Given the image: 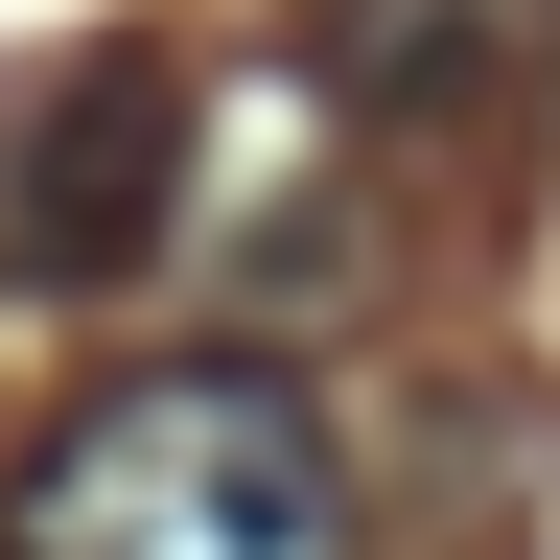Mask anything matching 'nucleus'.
I'll use <instances>...</instances> for the list:
<instances>
[{
	"instance_id": "nucleus-1",
	"label": "nucleus",
	"mask_w": 560,
	"mask_h": 560,
	"mask_svg": "<svg viewBox=\"0 0 560 560\" xmlns=\"http://www.w3.org/2000/svg\"><path fill=\"white\" fill-rule=\"evenodd\" d=\"M0 560H350V467L257 350H187V374H117L24 444Z\"/></svg>"
},
{
	"instance_id": "nucleus-2",
	"label": "nucleus",
	"mask_w": 560,
	"mask_h": 560,
	"mask_svg": "<svg viewBox=\"0 0 560 560\" xmlns=\"http://www.w3.org/2000/svg\"><path fill=\"white\" fill-rule=\"evenodd\" d=\"M187 210V70L164 47H47L0 94V280L70 304V280H140Z\"/></svg>"
},
{
	"instance_id": "nucleus-3",
	"label": "nucleus",
	"mask_w": 560,
	"mask_h": 560,
	"mask_svg": "<svg viewBox=\"0 0 560 560\" xmlns=\"http://www.w3.org/2000/svg\"><path fill=\"white\" fill-rule=\"evenodd\" d=\"M304 47H327V94H350V117L467 140V117L560 47V0H304Z\"/></svg>"
}]
</instances>
